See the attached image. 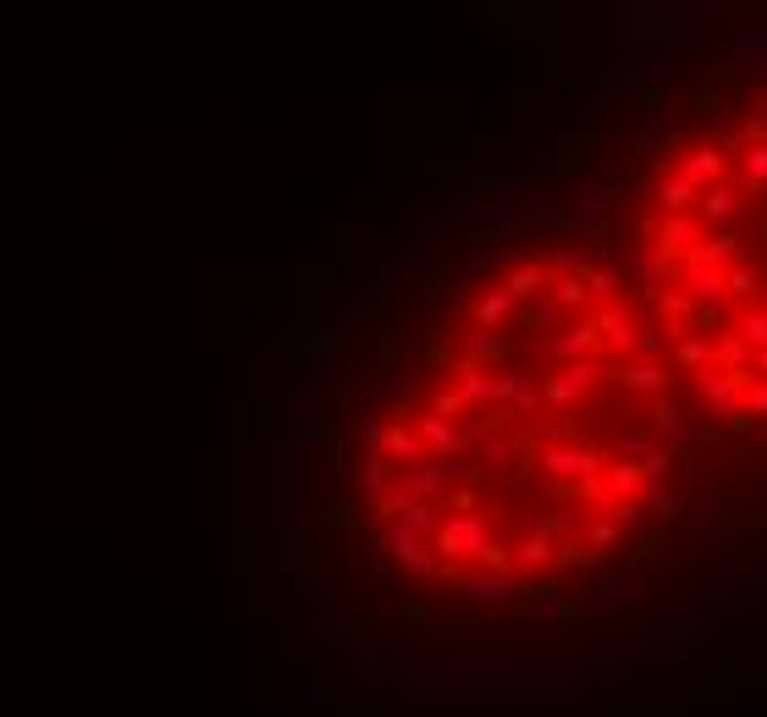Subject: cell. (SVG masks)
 <instances>
[{"label": "cell", "mask_w": 767, "mask_h": 717, "mask_svg": "<svg viewBox=\"0 0 767 717\" xmlns=\"http://www.w3.org/2000/svg\"><path fill=\"white\" fill-rule=\"evenodd\" d=\"M707 17H713L707 0H635L624 6V39L635 44V56H668Z\"/></svg>", "instance_id": "6da1fadb"}, {"label": "cell", "mask_w": 767, "mask_h": 717, "mask_svg": "<svg viewBox=\"0 0 767 717\" xmlns=\"http://www.w3.org/2000/svg\"><path fill=\"white\" fill-rule=\"evenodd\" d=\"M564 210H569V199H564L552 182H541V188H525L519 199H502V205H491V210H475V216H469V238L486 243V238L547 232V227H564Z\"/></svg>", "instance_id": "7a4b0ae2"}, {"label": "cell", "mask_w": 767, "mask_h": 717, "mask_svg": "<svg viewBox=\"0 0 767 717\" xmlns=\"http://www.w3.org/2000/svg\"><path fill=\"white\" fill-rule=\"evenodd\" d=\"M618 193H624V171L597 166V177L569 199V210H564V232L580 238V243H608V210H614Z\"/></svg>", "instance_id": "3957f363"}, {"label": "cell", "mask_w": 767, "mask_h": 717, "mask_svg": "<svg viewBox=\"0 0 767 717\" xmlns=\"http://www.w3.org/2000/svg\"><path fill=\"white\" fill-rule=\"evenodd\" d=\"M431 552H437L442 564H464V558H480V569H486V564H502V547H497L491 519H486L480 508L448 514L442 530H437V541H431Z\"/></svg>", "instance_id": "277c9868"}, {"label": "cell", "mask_w": 767, "mask_h": 717, "mask_svg": "<svg viewBox=\"0 0 767 717\" xmlns=\"http://www.w3.org/2000/svg\"><path fill=\"white\" fill-rule=\"evenodd\" d=\"M751 370H701V376H690V387L701 392V420H729V426H740V415H746V392H751Z\"/></svg>", "instance_id": "5b68a950"}, {"label": "cell", "mask_w": 767, "mask_h": 717, "mask_svg": "<svg viewBox=\"0 0 767 717\" xmlns=\"http://www.w3.org/2000/svg\"><path fill=\"white\" fill-rule=\"evenodd\" d=\"M640 590H646V569L624 564V569L602 574V579L591 585V596L580 601V613H586L591 624H618V618H629V613H635Z\"/></svg>", "instance_id": "8992f818"}, {"label": "cell", "mask_w": 767, "mask_h": 717, "mask_svg": "<svg viewBox=\"0 0 767 717\" xmlns=\"http://www.w3.org/2000/svg\"><path fill=\"white\" fill-rule=\"evenodd\" d=\"M685 547H729V497L724 491H696L685 519H679Z\"/></svg>", "instance_id": "52a82bcc"}, {"label": "cell", "mask_w": 767, "mask_h": 717, "mask_svg": "<svg viewBox=\"0 0 767 717\" xmlns=\"http://www.w3.org/2000/svg\"><path fill=\"white\" fill-rule=\"evenodd\" d=\"M646 238H651V255H663V260H696L701 255V243H707V227H701V216L690 210V216H663V221H646L640 227Z\"/></svg>", "instance_id": "ba28073f"}, {"label": "cell", "mask_w": 767, "mask_h": 717, "mask_svg": "<svg viewBox=\"0 0 767 717\" xmlns=\"http://www.w3.org/2000/svg\"><path fill=\"white\" fill-rule=\"evenodd\" d=\"M679 139H685V111H651V117L635 128V139H629V177H635V166L651 160V155H679Z\"/></svg>", "instance_id": "9c48e42d"}, {"label": "cell", "mask_w": 767, "mask_h": 717, "mask_svg": "<svg viewBox=\"0 0 767 717\" xmlns=\"http://www.w3.org/2000/svg\"><path fill=\"white\" fill-rule=\"evenodd\" d=\"M729 72L740 83H767V22H735L729 28Z\"/></svg>", "instance_id": "30bf717a"}, {"label": "cell", "mask_w": 767, "mask_h": 717, "mask_svg": "<svg viewBox=\"0 0 767 717\" xmlns=\"http://www.w3.org/2000/svg\"><path fill=\"white\" fill-rule=\"evenodd\" d=\"M713 629V618L701 613V618H679V613H668V618H646V629H640V640L651 646V651H663V657H685L701 635Z\"/></svg>", "instance_id": "8fae6325"}, {"label": "cell", "mask_w": 767, "mask_h": 717, "mask_svg": "<svg viewBox=\"0 0 767 717\" xmlns=\"http://www.w3.org/2000/svg\"><path fill=\"white\" fill-rule=\"evenodd\" d=\"M464 601L469 607H508L514 596H525V579L508 569V564H486V569L464 574Z\"/></svg>", "instance_id": "7c38bea8"}, {"label": "cell", "mask_w": 767, "mask_h": 717, "mask_svg": "<svg viewBox=\"0 0 767 717\" xmlns=\"http://www.w3.org/2000/svg\"><path fill=\"white\" fill-rule=\"evenodd\" d=\"M370 547H376V552H387V558H392L398 569L409 574V579H437V574H442V558H437V552H431L426 541H415V536H398V530H376V536H370Z\"/></svg>", "instance_id": "4fadbf2b"}, {"label": "cell", "mask_w": 767, "mask_h": 717, "mask_svg": "<svg viewBox=\"0 0 767 717\" xmlns=\"http://www.w3.org/2000/svg\"><path fill=\"white\" fill-rule=\"evenodd\" d=\"M591 320H597V337H602L608 353H618V359H624V353H640V331H646V326H640V315H635L629 298H624V303H608V309H597Z\"/></svg>", "instance_id": "5bb4252c"}, {"label": "cell", "mask_w": 767, "mask_h": 717, "mask_svg": "<svg viewBox=\"0 0 767 717\" xmlns=\"http://www.w3.org/2000/svg\"><path fill=\"white\" fill-rule=\"evenodd\" d=\"M597 381H614V359H586V365H569L564 376H547V404L569 409V404H580V392H591Z\"/></svg>", "instance_id": "9a60e30c"}, {"label": "cell", "mask_w": 767, "mask_h": 717, "mask_svg": "<svg viewBox=\"0 0 767 717\" xmlns=\"http://www.w3.org/2000/svg\"><path fill=\"white\" fill-rule=\"evenodd\" d=\"M614 464V452H597V447H547V458H541V469H547V480H591V475H602Z\"/></svg>", "instance_id": "2e32d148"}, {"label": "cell", "mask_w": 767, "mask_h": 717, "mask_svg": "<svg viewBox=\"0 0 767 717\" xmlns=\"http://www.w3.org/2000/svg\"><path fill=\"white\" fill-rule=\"evenodd\" d=\"M409 426H415V436H420V447H426L431 464H459L464 447H469V436L454 420H442V415H415Z\"/></svg>", "instance_id": "e0dca14e"}, {"label": "cell", "mask_w": 767, "mask_h": 717, "mask_svg": "<svg viewBox=\"0 0 767 717\" xmlns=\"http://www.w3.org/2000/svg\"><path fill=\"white\" fill-rule=\"evenodd\" d=\"M657 436L668 441V452L674 447H701L707 441V420L690 415V409H679L674 398H657Z\"/></svg>", "instance_id": "ac0fdd59"}, {"label": "cell", "mask_w": 767, "mask_h": 717, "mask_svg": "<svg viewBox=\"0 0 767 717\" xmlns=\"http://www.w3.org/2000/svg\"><path fill=\"white\" fill-rule=\"evenodd\" d=\"M679 292L690 298V303H724V292H729V271H718V266H707V260H679Z\"/></svg>", "instance_id": "d6986e66"}, {"label": "cell", "mask_w": 767, "mask_h": 717, "mask_svg": "<svg viewBox=\"0 0 767 717\" xmlns=\"http://www.w3.org/2000/svg\"><path fill=\"white\" fill-rule=\"evenodd\" d=\"M724 160H729V149H724V143H696V149H685V155L674 160V171L707 193V188H718V182H724Z\"/></svg>", "instance_id": "ffe728a7"}, {"label": "cell", "mask_w": 767, "mask_h": 717, "mask_svg": "<svg viewBox=\"0 0 767 717\" xmlns=\"http://www.w3.org/2000/svg\"><path fill=\"white\" fill-rule=\"evenodd\" d=\"M552 558H558V547H552L547 536H519L514 547H502V564L519 574L525 585H530V579H541V574L552 569Z\"/></svg>", "instance_id": "44dd1931"}, {"label": "cell", "mask_w": 767, "mask_h": 717, "mask_svg": "<svg viewBox=\"0 0 767 717\" xmlns=\"http://www.w3.org/2000/svg\"><path fill=\"white\" fill-rule=\"evenodd\" d=\"M502 117L508 122H547L552 117V89L547 83H519V89H502Z\"/></svg>", "instance_id": "7402d4cb"}, {"label": "cell", "mask_w": 767, "mask_h": 717, "mask_svg": "<svg viewBox=\"0 0 767 717\" xmlns=\"http://www.w3.org/2000/svg\"><path fill=\"white\" fill-rule=\"evenodd\" d=\"M602 348V337H597V320H569L552 342H547V359H564V365H586L591 353Z\"/></svg>", "instance_id": "603a6c76"}, {"label": "cell", "mask_w": 767, "mask_h": 717, "mask_svg": "<svg viewBox=\"0 0 767 717\" xmlns=\"http://www.w3.org/2000/svg\"><path fill=\"white\" fill-rule=\"evenodd\" d=\"M651 193H657V205H663V216H690L696 205H701V188L696 182H685L679 171H674V160L651 177Z\"/></svg>", "instance_id": "cb8c5ba5"}, {"label": "cell", "mask_w": 767, "mask_h": 717, "mask_svg": "<svg viewBox=\"0 0 767 717\" xmlns=\"http://www.w3.org/2000/svg\"><path fill=\"white\" fill-rule=\"evenodd\" d=\"M376 243H381V227L376 221H337V260L342 266L376 260Z\"/></svg>", "instance_id": "d4e9b609"}, {"label": "cell", "mask_w": 767, "mask_h": 717, "mask_svg": "<svg viewBox=\"0 0 767 717\" xmlns=\"http://www.w3.org/2000/svg\"><path fill=\"white\" fill-rule=\"evenodd\" d=\"M624 277L640 287L646 298H663L668 282L679 277V266H674V260H663V255H651V249H635V260H629V271H624Z\"/></svg>", "instance_id": "484cf974"}, {"label": "cell", "mask_w": 767, "mask_h": 717, "mask_svg": "<svg viewBox=\"0 0 767 717\" xmlns=\"http://www.w3.org/2000/svg\"><path fill=\"white\" fill-rule=\"evenodd\" d=\"M514 309H519V298L502 282H486L475 292V303H469V315H475L480 331H502V320H514Z\"/></svg>", "instance_id": "4316f807"}, {"label": "cell", "mask_w": 767, "mask_h": 717, "mask_svg": "<svg viewBox=\"0 0 767 717\" xmlns=\"http://www.w3.org/2000/svg\"><path fill=\"white\" fill-rule=\"evenodd\" d=\"M288 420H293L288 436H293L299 447H315V441H320V430H326V398H320V392H299V398H293V409H288Z\"/></svg>", "instance_id": "83f0119b"}, {"label": "cell", "mask_w": 767, "mask_h": 717, "mask_svg": "<svg viewBox=\"0 0 767 717\" xmlns=\"http://www.w3.org/2000/svg\"><path fill=\"white\" fill-rule=\"evenodd\" d=\"M614 381L646 392V398H668V365H651V359H635V365H618L614 359Z\"/></svg>", "instance_id": "f1b7e54d"}, {"label": "cell", "mask_w": 767, "mask_h": 717, "mask_svg": "<svg viewBox=\"0 0 767 717\" xmlns=\"http://www.w3.org/2000/svg\"><path fill=\"white\" fill-rule=\"evenodd\" d=\"M740 210H746V188H740V182H729V177H724L718 188H707V193H701V216H707L713 227H729Z\"/></svg>", "instance_id": "f546056e"}, {"label": "cell", "mask_w": 767, "mask_h": 717, "mask_svg": "<svg viewBox=\"0 0 767 717\" xmlns=\"http://www.w3.org/2000/svg\"><path fill=\"white\" fill-rule=\"evenodd\" d=\"M381 452L392 458V469H409V464H426V447L409 420H387V436H381Z\"/></svg>", "instance_id": "4dcf8cb0"}, {"label": "cell", "mask_w": 767, "mask_h": 717, "mask_svg": "<svg viewBox=\"0 0 767 717\" xmlns=\"http://www.w3.org/2000/svg\"><path fill=\"white\" fill-rule=\"evenodd\" d=\"M387 530H398V536H415V541H437V530H442V514H437V502H409V508H398L392 514V525Z\"/></svg>", "instance_id": "1f68e13d"}, {"label": "cell", "mask_w": 767, "mask_h": 717, "mask_svg": "<svg viewBox=\"0 0 767 717\" xmlns=\"http://www.w3.org/2000/svg\"><path fill=\"white\" fill-rule=\"evenodd\" d=\"M713 348H718V337L679 331V337H674V365H679L685 376H701V370H713Z\"/></svg>", "instance_id": "d6a6232c"}, {"label": "cell", "mask_w": 767, "mask_h": 717, "mask_svg": "<svg viewBox=\"0 0 767 717\" xmlns=\"http://www.w3.org/2000/svg\"><path fill=\"white\" fill-rule=\"evenodd\" d=\"M459 359L486 370V359H491V365L508 359V337H502V331H469V337H459Z\"/></svg>", "instance_id": "836d02e7"}, {"label": "cell", "mask_w": 767, "mask_h": 717, "mask_svg": "<svg viewBox=\"0 0 767 717\" xmlns=\"http://www.w3.org/2000/svg\"><path fill=\"white\" fill-rule=\"evenodd\" d=\"M525 601H530V613L541 618V624H558L564 618V585L547 574V579H530L525 585Z\"/></svg>", "instance_id": "e575fe53"}, {"label": "cell", "mask_w": 767, "mask_h": 717, "mask_svg": "<svg viewBox=\"0 0 767 717\" xmlns=\"http://www.w3.org/2000/svg\"><path fill=\"white\" fill-rule=\"evenodd\" d=\"M602 480H608V491H614L618 508H624V502H640V491H646V480H640V464H624V458H614V464L602 469Z\"/></svg>", "instance_id": "d590c367"}, {"label": "cell", "mask_w": 767, "mask_h": 717, "mask_svg": "<svg viewBox=\"0 0 767 717\" xmlns=\"http://www.w3.org/2000/svg\"><path fill=\"white\" fill-rule=\"evenodd\" d=\"M420 376H404V381H381V398L392 409V420H415V404H420Z\"/></svg>", "instance_id": "8d00e7d4"}, {"label": "cell", "mask_w": 767, "mask_h": 717, "mask_svg": "<svg viewBox=\"0 0 767 717\" xmlns=\"http://www.w3.org/2000/svg\"><path fill=\"white\" fill-rule=\"evenodd\" d=\"M735 160H740V188H746V193H767V143L740 149Z\"/></svg>", "instance_id": "74e56055"}, {"label": "cell", "mask_w": 767, "mask_h": 717, "mask_svg": "<svg viewBox=\"0 0 767 717\" xmlns=\"http://www.w3.org/2000/svg\"><path fill=\"white\" fill-rule=\"evenodd\" d=\"M690 497H696V491H668L663 480L640 491V502H651V508H657L663 519H685V508H690Z\"/></svg>", "instance_id": "f35d334b"}, {"label": "cell", "mask_w": 767, "mask_h": 717, "mask_svg": "<svg viewBox=\"0 0 767 717\" xmlns=\"http://www.w3.org/2000/svg\"><path fill=\"white\" fill-rule=\"evenodd\" d=\"M657 309H663V326H668V331H674V326H690V320H696V309H701V303H690V298H685V292H663V298H657ZM674 337H679V331H674Z\"/></svg>", "instance_id": "ab89813d"}, {"label": "cell", "mask_w": 767, "mask_h": 717, "mask_svg": "<svg viewBox=\"0 0 767 717\" xmlns=\"http://www.w3.org/2000/svg\"><path fill=\"white\" fill-rule=\"evenodd\" d=\"M701 607H707V618L735 613V579H729V574H724V579H707V585H701Z\"/></svg>", "instance_id": "60d3db41"}, {"label": "cell", "mask_w": 767, "mask_h": 717, "mask_svg": "<svg viewBox=\"0 0 767 717\" xmlns=\"http://www.w3.org/2000/svg\"><path fill=\"white\" fill-rule=\"evenodd\" d=\"M586 292H591L602 309H608V303H624V277H614V271L597 266V271H586Z\"/></svg>", "instance_id": "b9f144b4"}, {"label": "cell", "mask_w": 767, "mask_h": 717, "mask_svg": "<svg viewBox=\"0 0 767 717\" xmlns=\"http://www.w3.org/2000/svg\"><path fill=\"white\" fill-rule=\"evenodd\" d=\"M552 303L558 309H586L591 303V292H586V277H552Z\"/></svg>", "instance_id": "7bdbcfd3"}, {"label": "cell", "mask_w": 767, "mask_h": 717, "mask_svg": "<svg viewBox=\"0 0 767 717\" xmlns=\"http://www.w3.org/2000/svg\"><path fill=\"white\" fill-rule=\"evenodd\" d=\"M746 348H751L746 337H729V331H724L718 348H713V365H718V370H751V365H746Z\"/></svg>", "instance_id": "ee69618b"}, {"label": "cell", "mask_w": 767, "mask_h": 717, "mask_svg": "<svg viewBox=\"0 0 767 717\" xmlns=\"http://www.w3.org/2000/svg\"><path fill=\"white\" fill-rule=\"evenodd\" d=\"M315 707H331V679H299L293 713H315Z\"/></svg>", "instance_id": "f6af8a7d"}, {"label": "cell", "mask_w": 767, "mask_h": 717, "mask_svg": "<svg viewBox=\"0 0 767 717\" xmlns=\"http://www.w3.org/2000/svg\"><path fill=\"white\" fill-rule=\"evenodd\" d=\"M735 326H740V337H746L751 348H767V303L740 309V315H735Z\"/></svg>", "instance_id": "bcb514c9"}, {"label": "cell", "mask_w": 767, "mask_h": 717, "mask_svg": "<svg viewBox=\"0 0 767 717\" xmlns=\"http://www.w3.org/2000/svg\"><path fill=\"white\" fill-rule=\"evenodd\" d=\"M729 685L746 690V696H767V663H740V668H729Z\"/></svg>", "instance_id": "7dc6e473"}, {"label": "cell", "mask_w": 767, "mask_h": 717, "mask_svg": "<svg viewBox=\"0 0 767 717\" xmlns=\"http://www.w3.org/2000/svg\"><path fill=\"white\" fill-rule=\"evenodd\" d=\"M646 78H651V61L646 56H624L614 72V89H646Z\"/></svg>", "instance_id": "c3c4849f"}, {"label": "cell", "mask_w": 767, "mask_h": 717, "mask_svg": "<svg viewBox=\"0 0 767 717\" xmlns=\"http://www.w3.org/2000/svg\"><path fill=\"white\" fill-rule=\"evenodd\" d=\"M657 447H651V436L646 430H629V436H618V447H614V458H624V464H646Z\"/></svg>", "instance_id": "681fc988"}, {"label": "cell", "mask_w": 767, "mask_h": 717, "mask_svg": "<svg viewBox=\"0 0 767 717\" xmlns=\"http://www.w3.org/2000/svg\"><path fill=\"white\" fill-rule=\"evenodd\" d=\"M751 426H767V381H751V392H746V415H740V430Z\"/></svg>", "instance_id": "f907efd6"}, {"label": "cell", "mask_w": 767, "mask_h": 717, "mask_svg": "<svg viewBox=\"0 0 767 717\" xmlns=\"http://www.w3.org/2000/svg\"><path fill=\"white\" fill-rule=\"evenodd\" d=\"M575 497H586V502H597L602 514H614V508H618V502H614V491H608V480H602V475H591V480H580V486H575Z\"/></svg>", "instance_id": "816d5d0a"}, {"label": "cell", "mask_w": 767, "mask_h": 717, "mask_svg": "<svg viewBox=\"0 0 767 717\" xmlns=\"http://www.w3.org/2000/svg\"><path fill=\"white\" fill-rule=\"evenodd\" d=\"M729 292H735V298H757V292H763V271H757V266H735V271H729Z\"/></svg>", "instance_id": "f5cc1de1"}, {"label": "cell", "mask_w": 767, "mask_h": 717, "mask_svg": "<svg viewBox=\"0 0 767 717\" xmlns=\"http://www.w3.org/2000/svg\"><path fill=\"white\" fill-rule=\"evenodd\" d=\"M320 287H326V266H309V260H299V266H293V292L309 298V292H320Z\"/></svg>", "instance_id": "db71d44e"}, {"label": "cell", "mask_w": 767, "mask_h": 717, "mask_svg": "<svg viewBox=\"0 0 767 717\" xmlns=\"http://www.w3.org/2000/svg\"><path fill=\"white\" fill-rule=\"evenodd\" d=\"M608 519H614L624 536H640V530H646V502H624V508H614Z\"/></svg>", "instance_id": "11a10c76"}, {"label": "cell", "mask_w": 767, "mask_h": 717, "mask_svg": "<svg viewBox=\"0 0 767 717\" xmlns=\"http://www.w3.org/2000/svg\"><path fill=\"white\" fill-rule=\"evenodd\" d=\"M426 177H464V155H454V149H437V155L426 160Z\"/></svg>", "instance_id": "9f6ffc18"}, {"label": "cell", "mask_w": 767, "mask_h": 717, "mask_svg": "<svg viewBox=\"0 0 767 717\" xmlns=\"http://www.w3.org/2000/svg\"><path fill=\"white\" fill-rule=\"evenodd\" d=\"M618 541H624V530H618L614 519H597V525H591V558L608 552V547H618Z\"/></svg>", "instance_id": "6f0895ef"}, {"label": "cell", "mask_w": 767, "mask_h": 717, "mask_svg": "<svg viewBox=\"0 0 767 717\" xmlns=\"http://www.w3.org/2000/svg\"><path fill=\"white\" fill-rule=\"evenodd\" d=\"M663 331H668V326H646V331H640V353H646L651 365H657V353L668 348V337H663Z\"/></svg>", "instance_id": "680465c9"}, {"label": "cell", "mask_w": 767, "mask_h": 717, "mask_svg": "<svg viewBox=\"0 0 767 717\" xmlns=\"http://www.w3.org/2000/svg\"><path fill=\"white\" fill-rule=\"evenodd\" d=\"M288 657H293V640L282 624H271V663H288Z\"/></svg>", "instance_id": "91938a15"}, {"label": "cell", "mask_w": 767, "mask_h": 717, "mask_svg": "<svg viewBox=\"0 0 767 717\" xmlns=\"http://www.w3.org/2000/svg\"><path fill=\"white\" fill-rule=\"evenodd\" d=\"M508 458H514V441H502V436H491V441H486V464H497V469H502Z\"/></svg>", "instance_id": "94428289"}, {"label": "cell", "mask_w": 767, "mask_h": 717, "mask_svg": "<svg viewBox=\"0 0 767 717\" xmlns=\"http://www.w3.org/2000/svg\"><path fill=\"white\" fill-rule=\"evenodd\" d=\"M740 452H767V426H751L740 436Z\"/></svg>", "instance_id": "6125c7cd"}, {"label": "cell", "mask_w": 767, "mask_h": 717, "mask_svg": "<svg viewBox=\"0 0 767 717\" xmlns=\"http://www.w3.org/2000/svg\"><path fill=\"white\" fill-rule=\"evenodd\" d=\"M337 717H381L376 707H337Z\"/></svg>", "instance_id": "be15d7a7"}, {"label": "cell", "mask_w": 767, "mask_h": 717, "mask_svg": "<svg viewBox=\"0 0 767 717\" xmlns=\"http://www.w3.org/2000/svg\"><path fill=\"white\" fill-rule=\"evenodd\" d=\"M751 376H767V348H757V359H751Z\"/></svg>", "instance_id": "e7e4bbea"}, {"label": "cell", "mask_w": 767, "mask_h": 717, "mask_svg": "<svg viewBox=\"0 0 767 717\" xmlns=\"http://www.w3.org/2000/svg\"><path fill=\"white\" fill-rule=\"evenodd\" d=\"M763 232H767V216H763Z\"/></svg>", "instance_id": "03108f58"}]
</instances>
